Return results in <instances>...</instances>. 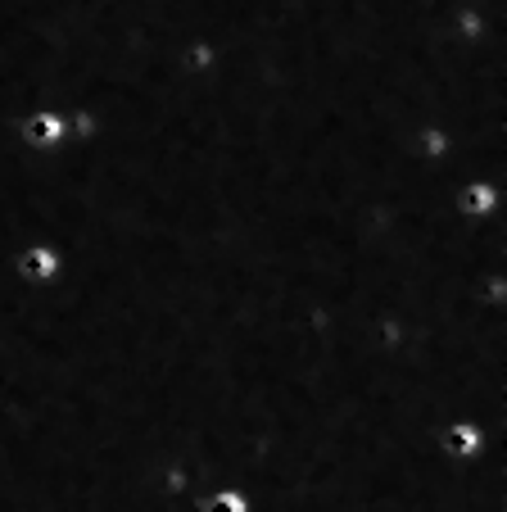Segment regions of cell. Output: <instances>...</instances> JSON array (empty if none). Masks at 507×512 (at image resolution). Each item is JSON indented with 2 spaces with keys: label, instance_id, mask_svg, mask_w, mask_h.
Returning a JSON list of instances; mask_svg holds the SVG:
<instances>
[{
  "label": "cell",
  "instance_id": "1",
  "mask_svg": "<svg viewBox=\"0 0 507 512\" xmlns=\"http://www.w3.org/2000/svg\"><path fill=\"white\" fill-rule=\"evenodd\" d=\"M64 272H68L64 254H59V245H50V241H28L14 250V277H19L28 290L55 286Z\"/></svg>",
  "mask_w": 507,
  "mask_h": 512
},
{
  "label": "cell",
  "instance_id": "2",
  "mask_svg": "<svg viewBox=\"0 0 507 512\" xmlns=\"http://www.w3.org/2000/svg\"><path fill=\"white\" fill-rule=\"evenodd\" d=\"M68 141V118L59 109H28L19 118V145L32 155H50Z\"/></svg>",
  "mask_w": 507,
  "mask_h": 512
},
{
  "label": "cell",
  "instance_id": "3",
  "mask_svg": "<svg viewBox=\"0 0 507 512\" xmlns=\"http://www.w3.org/2000/svg\"><path fill=\"white\" fill-rule=\"evenodd\" d=\"M200 512H254V499L240 485H218L200 499Z\"/></svg>",
  "mask_w": 507,
  "mask_h": 512
}]
</instances>
